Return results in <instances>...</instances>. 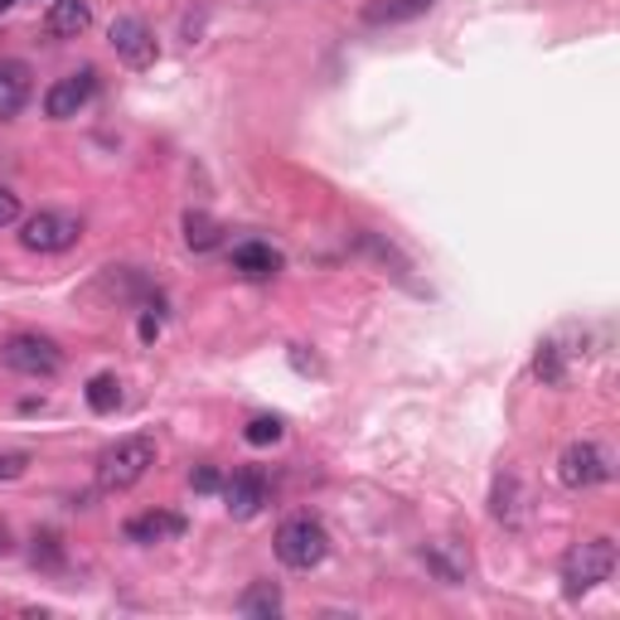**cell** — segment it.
Returning a JSON list of instances; mask_svg holds the SVG:
<instances>
[{"instance_id":"ffe728a7","label":"cell","mask_w":620,"mask_h":620,"mask_svg":"<svg viewBox=\"0 0 620 620\" xmlns=\"http://www.w3.org/2000/svg\"><path fill=\"white\" fill-rule=\"evenodd\" d=\"M282 431H286L282 417H252L243 437H248V447H277V441H282Z\"/></svg>"},{"instance_id":"5bb4252c","label":"cell","mask_w":620,"mask_h":620,"mask_svg":"<svg viewBox=\"0 0 620 620\" xmlns=\"http://www.w3.org/2000/svg\"><path fill=\"white\" fill-rule=\"evenodd\" d=\"M489 514H495L505 529H519V523L529 519V489H523L514 475H499L495 495H489Z\"/></svg>"},{"instance_id":"7402d4cb","label":"cell","mask_w":620,"mask_h":620,"mask_svg":"<svg viewBox=\"0 0 620 620\" xmlns=\"http://www.w3.org/2000/svg\"><path fill=\"white\" fill-rule=\"evenodd\" d=\"M30 471V455L25 451H0V485H5V480H20Z\"/></svg>"},{"instance_id":"277c9868","label":"cell","mask_w":620,"mask_h":620,"mask_svg":"<svg viewBox=\"0 0 620 620\" xmlns=\"http://www.w3.org/2000/svg\"><path fill=\"white\" fill-rule=\"evenodd\" d=\"M0 364L10 373H20V379H54V373L64 369V349H58L49 335L20 330L0 345Z\"/></svg>"},{"instance_id":"8fae6325","label":"cell","mask_w":620,"mask_h":620,"mask_svg":"<svg viewBox=\"0 0 620 620\" xmlns=\"http://www.w3.org/2000/svg\"><path fill=\"white\" fill-rule=\"evenodd\" d=\"M233 272L248 277V282H272L277 272H282V252L272 248V243H238L233 248Z\"/></svg>"},{"instance_id":"30bf717a","label":"cell","mask_w":620,"mask_h":620,"mask_svg":"<svg viewBox=\"0 0 620 620\" xmlns=\"http://www.w3.org/2000/svg\"><path fill=\"white\" fill-rule=\"evenodd\" d=\"M267 495H272V489H267L262 471H233L224 480V505L233 519H257V514L267 509Z\"/></svg>"},{"instance_id":"cb8c5ba5","label":"cell","mask_w":620,"mask_h":620,"mask_svg":"<svg viewBox=\"0 0 620 620\" xmlns=\"http://www.w3.org/2000/svg\"><path fill=\"white\" fill-rule=\"evenodd\" d=\"M10 224H20V194L0 184V228H10Z\"/></svg>"},{"instance_id":"8992f818","label":"cell","mask_w":620,"mask_h":620,"mask_svg":"<svg viewBox=\"0 0 620 620\" xmlns=\"http://www.w3.org/2000/svg\"><path fill=\"white\" fill-rule=\"evenodd\" d=\"M78 238H83V224H78L74 214H64V208H40V214H30L25 224H20V243L44 257L78 248Z\"/></svg>"},{"instance_id":"2e32d148","label":"cell","mask_w":620,"mask_h":620,"mask_svg":"<svg viewBox=\"0 0 620 620\" xmlns=\"http://www.w3.org/2000/svg\"><path fill=\"white\" fill-rule=\"evenodd\" d=\"M282 587L277 582H252L248 591H243V601H238V611L248 616V620H277L282 616Z\"/></svg>"},{"instance_id":"ac0fdd59","label":"cell","mask_w":620,"mask_h":620,"mask_svg":"<svg viewBox=\"0 0 620 620\" xmlns=\"http://www.w3.org/2000/svg\"><path fill=\"white\" fill-rule=\"evenodd\" d=\"M563 354H567V349L557 345V339H543V345L533 349V373L548 383V388H563V383H567V359Z\"/></svg>"},{"instance_id":"e0dca14e","label":"cell","mask_w":620,"mask_h":620,"mask_svg":"<svg viewBox=\"0 0 620 620\" xmlns=\"http://www.w3.org/2000/svg\"><path fill=\"white\" fill-rule=\"evenodd\" d=\"M218 243H224V224H218L214 214L190 208V214H184V248L190 252H214Z\"/></svg>"},{"instance_id":"7c38bea8","label":"cell","mask_w":620,"mask_h":620,"mask_svg":"<svg viewBox=\"0 0 620 620\" xmlns=\"http://www.w3.org/2000/svg\"><path fill=\"white\" fill-rule=\"evenodd\" d=\"M88 25H92L88 0H49V10H44V30L54 40H78V34H88Z\"/></svg>"},{"instance_id":"44dd1931","label":"cell","mask_w":620,"mask_h":620,"mask_svg":"<svg viewBox=\"0 0 620 620\" xmlns=\"http://www.w3.org/2000/svg\"><path fill=\"white\" fill-rule=\"evenodd\" d=\"M34 567H64V543L54 533L34 538Z\"/></svg>"},{"instance_id":"4fadbf2b","label":"cell","mask_w":620,"mask_h":620,"mask_svg":"<svg viewBox=\"0 0 620 620\" xmlns=\"http://www.w3.org/2000/svg\"><path fill=\"white\" fill-rule=\"evenodd\" d=\"M184 533V519L170 509H146L136 514V519H126V538L132 543H170V538Z\"/></svg>"},{"instance_id":"d4e9b609","label":"cell","mask_w":620,"mask_h":620,"mask_svg":"<svg viewBox=\"0 0 620 620\" xmlns=\"http://www.w3.org/2000/svg\"><path fill=\"white\" fill-rule=\"evenodd\" d=\"M160 335V320L156 315H142V339H156Z\"/></svg>"},{"instance_id":"9a60e30c","label":"cell","mask_w":620,"mask_h":620,"mask_svg":"<svg viewBox=\"0 0 620 620\" xmlns=\"http://www.w3.org/2000/svg\"><path fill=\"white\" fill-rule=\"evenodd\" d=\"M437 0H369L364 5V20L369 25H407V20L427 15Z\"/></svg>"},{"instance_id":"9c48e42d","label":"cell","mask_w":620,"mask_h":620,"mask_svg":"<svg viewBox=\"0 0 620 620\" xmlns=\"http://www.w3.org/2000/svg\"><path fill=\"white\" fill-rule=\"evenodd\" d=\"M92 92H98V74H92V68L58 78V83L44 92V116H54V122H68V116H78V112L88 108Z\"/></svg>"},{"instance_id":"603a6c76","label":"cell","mask_w":620,"mask_h":620,"mask_svg":"<svg viewBox=\"0 0 620 620\" xmlns=\"http://www.w3.org/2000/svg\"><path fill=\"white\" fill-rule=\"evenodd\" d=\"M190 485L199 489V495H214V489H224V475H218L214 465H199V471L190 475Z\"/></svg>"},{"instance_id":"52a82bcc","label":"cell","mask_w":620,"mask_h":620,"mask_svg":"<svg viewBox=\"0 0 620 620\" xmlns=\"http://www.w3.org/2000/svg\"><path fill=\"white\" fill-rule=\"evenodd\" d=\"M108 40H112V49H116V58H122L126 68H150V64L160 58L156 34H150V25H146V20H136V15L112 20Z\"/></svg>"},{"instance_id":"6da1fadb","label":"cell","mask_w":620,"mask_h":620,"mask_svg":"<svg viewBox=\"0 0 620 620\" xmlns=\"http://www.w3.org/2000/svg\"><path fill=\"white\" fill-rule=\"evenodd\" d=\"M150 465H156V441L150 437H122L98 455V485L108 489V495H122V489L142 485V480L150 475Z\"/></svg>"},{"instance_id":"d6986e66","label":"cell","mask_w":620,"mask_h":620,"mask_svg":"<svg viewBox=\"0 0 620 620\" xmlns=\"http://www.w3.org/2000/svg\"><path fill=\"white\" fill-rule=\"evenodd\" d=\"M88 407L102 417L122 407V383H116V373H98V379L88 383Z\"/></svg>"},{"instance_id":"3957f363","label":"cell","mask_w":620,"mask_h":620,"mask_svg":"<svg viewBox=\"0 0 620 620\" xmlns=\"http://www.w3.org/2000/svg\"><path fill=\"white\" fill-rule=\"evenodd\" d=\"M277 557H282V567H291V572H315L330 557V533H325V523L311 519V514L286 519L282 529H277Z\"/></svg>"},{"instance_id":"5b68a950","label":"cell","mask_w":620,"mask_h":620,"mask_svg":"<svg viewBox=\"0 0 620 620\" xmlns=\"http://www.w3.org/2000/svg\"><path fill=\"white\" fill-rule=\"evenodd\" d=\"M611 475H616V461L601 441H572V447H563V455H557V480H563L567 489H596Z\"/></svg>"},{"instance_id":"7a4b0ae2","label":"cell","mask_w":620,"mask_h":620,"mask_svg":"<svg viewBox=\"0 0 620 620\" xmlns=\"http://www.w3.org/2000/svg\"><path fill=\"white\" fill-rule=\"evenodd\" d=\"M616 572V543L611 538H587V543H572L563 557V591L577 601V596L596 591L601 582H611Z\"/></svg>"},{"instance_id":"ba28073f","label":"cell","mask_w":620,"mask_h":620,"mask_svg":"<svg viewBox=\"0 0 620 620\" xmlns=\"http://www.w3.org/2000/svg\"><path fill=\"white\" fill-rule=\"evenodd\" d=\"M422 563L437 582H447V587H461V582H471V548L461 543V538H431L422 548Z\"/></svg>"}]
</instances>
